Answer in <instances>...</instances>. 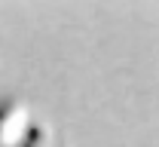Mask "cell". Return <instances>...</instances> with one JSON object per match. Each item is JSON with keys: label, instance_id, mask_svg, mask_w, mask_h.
<instances>
[{"label": "cell", "instance_id": "6da1fadb", "mask_svg": "<svg viewBox=\"0 0 159 147\" xmlns=\"http://www.w3.org/2000/svg\"><path fill=\"white\" fill-rule=\"evenodd\" d=\"M31 107L25 101H16V98H6L0 101V147H19L28 141L31 135Z\"/></svg>", "mask_w": 159, "mask_h": 147}, {"label": "cell", "instance_id": "7a4b0ae2", "mask_svg": "<svg viewBox=\"0 0 159 147\" xmlns=\"http://www.w3.org/2000/svg\"><path fill=\"white\" fill-rule=\"evenodd\" d=\"M21 147H55V135H52V129L49 126H34L31 129V135H28V141Z\"/></svg>", "mask_w": 159, "mask_h": 147}]
</instances>
